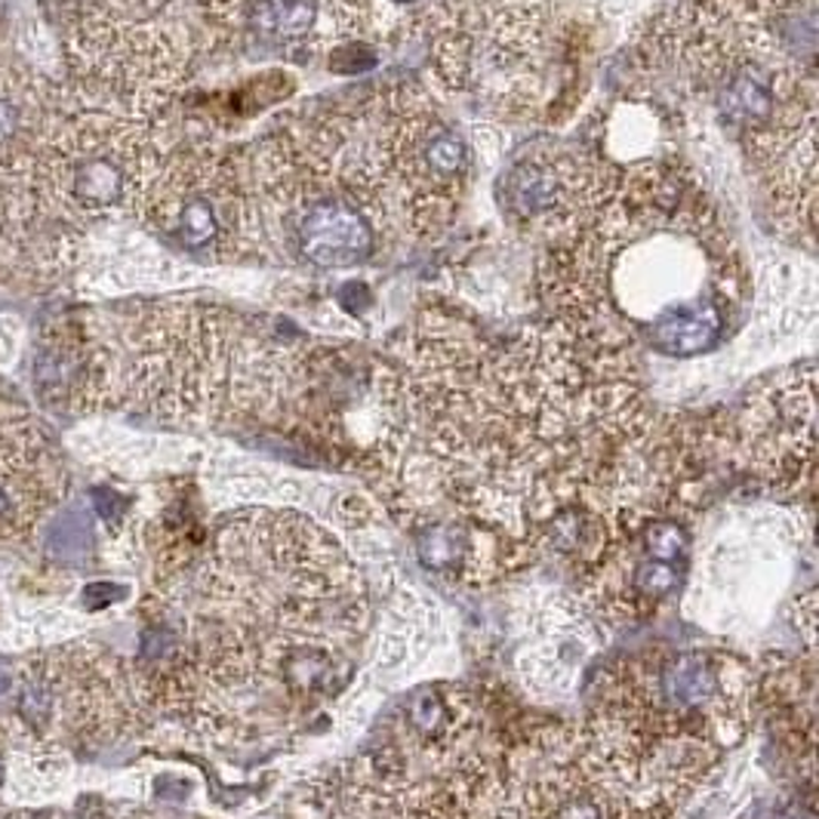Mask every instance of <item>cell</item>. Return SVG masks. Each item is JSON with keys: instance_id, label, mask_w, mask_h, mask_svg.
I'll list each match as a JSON object with an SVG mask.
<instances>
[{"instance_id": "obj_1", "label": "cell", "mask_w": 819, "mask_h": 819, "mask_svg": "<svg viewBox=\"0 0 819 819\" xmlns=\"http://www.w3.org/2000/svg\"><path fill=\"white\" fill-rule=\"evenodd\" d=\"M751 278L715 197L675 154L613 161L542 237V318L597 348L696 358L749 306Z\"/></svg>"}, {"instance_id": "obj_2", "label": "cell", "mask_w": 819, "mask_h": 819, "mask_svg": "<svg viewBox=\"0 0 819 819\" xmlns=\"http://www.w3.org/2000/svg\"><path fill=\"white\" fill-rule=\"evenodd\" d=\"M204 611L188 651L213 734L299 730L355 678L370 601L346 549L311 518L253 509L204 557Z\"/></svg>"}, {"instance_id": "obj_3", "label": "cell", "mask_w": 819, "mask_h": 819, "mask_svg": "<svg viewBox=\"0 0 819 819\" xmlns=\"http://www.w3.org/2000/svg\"><path fill=\"white\" fill-rule=\"evenodd\" d=\"M755 675L706 647L613 663L585 715L561 724L570 770L604 819H675L749 730Z\"/></svg>"}, {"instance_id": "obj_4", "label": "cell", "mask_w": 819, "mask_h": 819, "mask_svg": "<svg viewBox=\"0 0 819 819\" xmlns=\"http://www.w3.org/2000/svg\"><path fill=\"white\" fill-rule=\"evenodd\" d=\"M265 250L311 272H358L395 232L361 109H308L244 152Z\"/></svg>"}, {"instance_id": "obj_5", "label": "cell", "mask_w": 819, "mask_h": 819, "mask_svg": "<svg viewBox=\"0 0 819 819\" xmlns=\"http://www.w3.org/2000/svg\"><path fill=\"white\" fill-rule=\"evenodd\" d=\"M509 751L484 727L444 746H419L391 730L315 795L320 819H505Z\"/></svg>"}, {"instance_id": "obj_6", "label": "cell", "mask_w": 819, "mask_h": 819, "mask_svg": "<svg viewBox=\"0 0 819 819\" xmlns=\"http://www.w3.org/2000/svg\"><path fill=\"white\" fill-rule=\"evenodd\" d=\"M422 41L441 93L533 114L549 105L564 38L549 0H441Z\"/></svg>"}, {"instance_id": "obj_7", "label": "cell", "mask_w": 819, "mask_h": 819, "mask_svg": "<svg viewBox=\"0 0 819 819\" xmlns=\"http://www.w3.org/2000/svg\"><path fill=\"white\" fill-rule=\"evenodd\" d=\"M361 121L395 232L410 240L444 235L478 173L469 136L413 81L376 90L361 105Z\"/></svg>"}, {"instance_id": "obj_8", "label": "cell", "mask_w": 819, "mask_h": 819, "mask_svg": "<svg viewBox=\"0 0 819 819\" xmlns=\"http://www.w3.org/2000/svg\"><path fill=\"white\" fill-rule=\"evenodd\" d=\"M152 213L185 253L216 263H247L265 253L244 154L207 149L176 157L154 185Z\"/></svg>"}, {"instance_id": "obj_9", "label": "cell", "mask_w": 819, "mask_h": 819, "mask_svg": "<svg viewBox=\"0 0 819 819\" xmlns=\"http://www.w3.org/2000/svg\"><path fill=\"white\" fill-rule=\"evenodd\" d=\"M734 459L782 500L817 505V367L795 364L746 395L730 422Z\"/></svg>"}, {"instance_id": "obj_10", "label": "cell", "mask_w": 819, "mask_h": 819, "mask_svg": "<svg viewBox=\"0 0 819 819\" xmlns=\"http://www.w3.org/2000/svg\"><path fill=\"white\" fill-rule=\"evenodd\" d=\"M687 555V512H653L632 521L576 583L607 620H644L675 595Z\"/></svg>"}, {"instance_id": "obj_11", "label": "cell", "mask_w": 819, "mask_h": 819, "mask_svg": "<svg viewBox=\"0 0 819 819\" xmlns=\"http://www.w3.org/2000/svg\"><path fill=\"white\" fill-rule=\"evenodd\" d=\"M604 154L533 152L496 182L502 216L528 235L545 237L580 207L601 173Z\"/></svg>"}, {"instance_id": "obj_12", "label": "cell", "mask_w": 819, "mask_h": 819, "mask_svg": "<svg viewBox=\"0 0 819 819\" xmlns=\"http://www.w3.org/2000/svg\"><path fill=\"white\" fill-rule=\"evenodd\" d=\"M223 25L244 57L306 65L336 50L327 0H225Z\"/></svg>"}, {"instance_id": "obj_13", "label": "cell", "mask_w": 819, "mask_h": 819, "mask_svg": "<svg viewBox=\"0 0 819 819\" xmlns=\"http://www.w3.org/2000/svg\"><path fill=\"white\" fill-rule=\"evenodd\" d=\"M755 694L761 699L770 730L795 755L798 770L813 779L817 770V672L813 663L801 666L782 653L764 656L761 675L755 680Z\"/></svg>"}, {"instance_id": "obj_14", "label": "cell", "mask_w": 819, "mask_h": 819, "mask_svg": "<svg viewBox=\"0 0 819 819\" xmlns=\"http://www.w3.org/2000/svg\"><path fill=\"white\" fill-rule=\"evenodd\" d=\"M339 43L422 41L441 0H327Z\"/></svg>"}, {"instance_id": "obj_15", "label": "cell", "mask_w": 819, "mask_h": 819, "mask_svg": "<svg viewBox=\"0 0 819 819\" xmlns=\"http://www.w3.org/2000/svg\"><path fill=\"white\" fill-rule=\"evenodd\" d=\"M791 611H795V620H798V632L805 635L807 641V651L813 653L817 647V592L810 588L807 595H801L795 604H791Z\"/></svg>"}, {"instance_id": "obj_16", "label": "cell", "mask_w": 819, "mask_h": 819, "mask_svg": "<svg viewBox=\"0 0 819 819\" xmlns=\"http://www.w3.org/2000/svg\"><path fill=\"white\" fill-rule=\"evenodd\" d=\"M13 130H16V112H13V105L0 99V140H7V136H10Z\"/></svg>"}, {"instance_id": "obj_17", "label": "cell", "mask_w": 819, "mask_h": 819, "mask_svg": "<svg viewBox=\"0 0 819 819\" xmlns=\"http://www.w3.org/2000/svg\"><path fill=\"white\" fill-rule=\"evenodd\" d=\"M7 512H10V496H7V490L0 487V518H3Z\"/></svg>"}, {"instance_id": "obj_18", "label": "cell", "mask_w": 819, "mask_h": 819, "mask_svg": "<svg viewBox=\"0 0 819 819\" xmlns=\"http://www.w3.org/2000/svg\"><path fill=\"white\" fill-rule=\"evenodd\" d=\"M0 779H3V770H0Z\"/></svg>"}]
</instances>
